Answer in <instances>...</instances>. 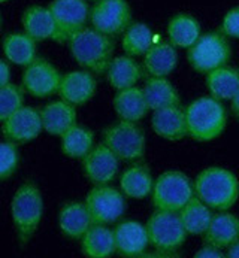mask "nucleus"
Listing matches in <instances>:
<instances>
[{"instance_id":"1","label":"nucleus","mask_w":239,"mask_h":258,"mask_svg":"<svg viewBox=\"0 0 239 258\" xmlns=\"http://www.w3.org/2000/svg\"><path fill=\"white\" fill-rule=\"evenodd\" d=\"M195 196L212 211H229L239 199V181L229 169L206 167L196 176Z\"/></svg>"},{"instance_id":"2","label":"nucleus","mask_w":239,"mask_h":258,"mask_svg":"<svg viewBox=\"0 0 239 258\" xmlns=\"http://www.w3.org/2000/svg\"><path fill=\"white\" fill-rule=\"evenodd\" d=\"M68 43L74 60L82 69L94 75L105 74L114 58L115 43L112 37L93 27H84L69 37Z\"/></svg>"},{"instance_id":"3","label":"nucleus","mask_w":239,"mask_h":258,"mask_svg":"<svg viewBox=\"0 0 239 258\" xmlns=\"http://www.w3.org/2000/svg\"><path fill=\"white\" fill-rule=\"evenodd\" d=\"M187 136L196 142H211L223 135L227 112L223 103L211 96L193 100L186 109Z\"/></svg>"},{"instance_id":"4","label":"nucleus","mask_w":239,"mask_h":258,"mask_svg":"<svg viewBox=\"0 0 239 258\" xmlns=\"http://www.w3.org/2000/svg\"><path fill=\"white\" fill-rule=\"evenodd\" d=\"M43 215V199L39 186L33 181L21 185L11 202V217L18 240L26 245L39 228Z\"/></svg>"},{"instance_id":"5","label":"nucleus","mask_w":239,"mask_h":258,"mask_svg":"<svg viewBox=\"0 0 239 258\" xmlns=\"http://www.w3.org/2000/svg\"><path fill=\"white\" fill-rule=\"evenodd\" d=\"M232 58L229 37L221 32H208L187 49V61L199 74H209L218 68L227 66Z\"/></svg>"},{"instance_id":"6","label":"nucleus","mask_w":239,"mask_h":258,"mask_svg":"<svg viewBox=\"0 0 239 258\" xmlns=\"http://www.w3.org/2000/svg\"><path fill=\"white\" fill-rule=\"evenodd\" d=\"M150 245L163 254L176 252L187 240V231L178 212L156 209L145 224Z\"/></svg>"},{"instance_id":"7","label":"nucleus","mask_w":239,"mask_h":258,"mask_svg":"<svg viewBox=\"0 0 239 258\" xmlns=\"http://www.w3.org/2000/svg\"><path fill=\"white\" fill-rule=\"evenodd\" d=\"M195 197L192 179L180 170H167L154 181L151 191L153 205L160 211L180 212Z\"/></svg>"},{"instance_id":"8","label":"nucleus","mask_w":239,"mask_h":258,"mask_svg":"<svg viewBox=\"0 0 239 258\" xmlns=\"http://www.w3.org/2000/svg\"><path fill=\"white\" fill-rule=\"evenodd\" d=\"M103 144L119 161H136L145 155L147 139L144 130L133 121L119 119L103 130Z\"/></svg>"},{"instance_id":"9","label":"nucleus","mask_w":239,"mask_h":258,"mask_svg":"<svg viewBox=\"0 0 239 258\" xmlns=\"http://www.w3.org/2000/svg\"><path fill=\"white\" fill-rule=\"evenodd\" d=\"M84 203L91 215L93 224H114L126 212L124 194L109 185H94L88 191Z\"/></svg>"},{"instance_id":"10","label":"nucleus","mask_w":239,"mask_h":258,"mask_svg":"<svg viewBox=\"0 0 239 258\" xmlns=\"http://www.w3.org/2000/svg\"><path fill=\"white\" fill-rule=\"evenodd\" d=\"M91 27L114 37L123 35L132 24V9L127 0H97L90 9Z\"/></svg>"},{"instance_id":"11","label":"nucleus","mask_w":239,"mask_h":258,"mask_svg":"<svg viewBox=\"0 0 239 258\" xmlns=\"http://www.w3.org/2000/svg\"><path fill=\"white\" fill-rule=\"evenodd\" d=\"M48 8L57 24L60 42H68L72 35L87 27V21H90L87 0H52Z\"/></svg>"},{"instance_id":"12","label":"nucleus","mask_w":239,"mask_h":258,"mask_svg":"<svg viewBox=\"0 0 239 258\" xmlns=\"http://www.w3.org/2000/svg\"><path fill=\"white\" fill-rule=\"evenodd\" d=\"M62 74L54 64L43 58H36L24 68L23 90L38 99H46L58 91Z\"/></svg>"},{"instance_id":"13","label":"nucleus","mask_w":239,"mask_h":258,"mask_svg":"<svg viewBox=\"0 0 239 258\" xmlns=\"http://www.w3.org/2000/svg\"><path fill=\"white\" fill-rule=\"evenodd\" d=\"M42 121L38 109L23 105L2 122V132L6 141L23 145L35 141L42 132Z\"/></svg>"},{"instance_id":"14","label":"nucleus","mask_w":239,"mask_h":258,"mask_svg":"<svg viewBox=\"0 0 239 258\" xmlns=\"http://www.w3.org/2000/svg\"><path fill=\"white\" fill-rule=\"evenodd\" d=\"M119 169L118 157L105 144L94 145L82 158V172L93 185H109Z\"/></svg>"},{"instance_id":"15","label":"nucleus","mask_w":239,"mask_h":258,"mask_svg":"<svg viewBox=\"0 0 239 258\" xmlns=\"http://www.w3.org/2000/svg\"><path fill=\"white\" fill-rule=\"evenodd\" d=\"M96 91L97 81L94 78V74L84 69L62 75L57 94L62 97V100L74 106H82L94 97Z\"/></svg>"},{"instance_id":"16","label":"nucleus","mask_w":239,"mask_h":258,"mask_svg":"<svg viewBox=\"0 0 239 258\" xmlns=\"http://www.w3.org/2000/svg\"><path fill=\"white\" fill-rule=\"evenodd\" d=\"M114 239L115 252L121 257H141L150 245L145 225L133 220L119 222L114 228Z\"/></svg>"},{"instance_id":"17","label":"nucleus","mask_w":239,"mask_h":258,"mask_svg":"<svg viewBox=\"0 0 239 258\" xmlns=\"http://www.w3.org/2000/svg\"><path fill=\"white\" fill-rule=\"evenodd\" d=\"M21 24L24 32L36 42L43 40H54L60 42L57 24L48 6L32 5L29 6L21 18Z\"/></svg>"},{"instance_id":"18","label":"nucleus","mask_w":239,"mask_h":258,"mask_svg":"<svg viewBox=\"0 0 239 258\" xmlns=\"http://www.w3.org/2000/svg\"><path fill=\"white\" fill-rule=\"evenodd\" d=\"M202 237L203 243L214 245L220 249H227L239 239V218L229 211H218V214L212 215Z\"/></svg>"},{"instance_id":"19","label":"nucleus","mask_w":239,"mask_h":258,"mask_svg":"<svg viewBox=\"0 0 239 258\" xmlns=\"http://www.w3.org/2000/svg\"><path fill=\"white\" fill-rule=\"evenodd\" d=\"M151 127L160 138L170 142H180L187 136L186 112L181 106H169L153 111Z\"/></svg>"},{"instance_id":"20","label":"nucleus","mask_w":239,"mask_h":258,"mask_svg":"<svg viewBox=\"0 0 239 258\" xmlns=\"http://www.w3.org/2000/svg\"><path fill=\"white\" fill-rule=\"evenodd\" d=\"M77 106L65 102L54 100L45 105L39 111L42 128L51 136H62L66 130L77 124Z\"/></svg>"},{"instance_id":"21","label":"nucleus","mask_w":239,"mask_h":258,"mask_svg":"<svg viewBox=\"0 0 239 258\" xmlns=\"http://www.w3.org/2000/svg\"><path fill=\"white\" fill-rule=\"evenodd\" d=\"M82 254L88 258H109L115 254L114 230L103 224H93L81 237Z\"/></svg>"},{"instance_id":"22","label":"nucleus","mask_w":239,"mask_h":258,"mask_svg":"<svg viewBox=\"0 0 239 258\" xmlns=\"http://www.w3.org/2000/svg\"><path fill=\"white\" fill-rule=\"evenodd\" d=\"M178 66V54L170 42L153 43V46L144 54L142 68L150 76L166 78Z\"/></svg>"},{"instance_id":"23","label":"nucleus","mask_w":239,"mask_h":258,"mask_svg":"<svg viewBox=\"0 0 239 258\" xmlns=\"http://www.w3.org/2000/svg\"><path fill=\"white\" fill-rule=\"evenodd\" d=\"M91 225H93V220L85 203L69 202L58 212L60 231L69 239L74 240L81 239Z\"/></svg>"},{"instance_id":"24","label":"nucleus","mask_w":239,"mask_h":258,"mask_svg":"<svg viewBox=\"0 0 239 258\" xmlns=\"http://www.w3.org/2000/svg\"><path fill=\"white\" fill-rule=\"evenodd\" d=\"M112 105L119 119L133 121V122H138L142 118H145L150 111L142 88H138L136 85L119 90L114 97Z\"/></svg>"},{"instance_id":"25","label":"nucleus","mask_w":239,"mask_h":258,"mask_svg":"<svg viewBox=\"0 0 239 258\" xmlns=\"http://www.w3.org/2000/svg\"><path fill=\"white\" fill-rule=\"evenodd\" d=\"M142 93H144V97L147 100L150 111H157L161 108L181 105V97H180L176 88L166 78L150 76L145 81Z\"/></svg>"},{"instance_id":"26","label":"nucleus","mask_w":239,"mask_h":258,"mask_svg":"<svg viewBox=\"0 0 239 258\" xmlns=\"http://www.w3.org/2000/svg\"><path fill=\"white\" fill-rule=\"evenodd\" d=\"M154 179L151 170L145 164H133L123 172L119 178V188L126 197L142 200L153 191Z\"/></svg>"},{"instance_id":"27","label":"nucleus","mask_w":239,"mask_h":258,"mask_svg":"<svg viewBox=\"0 0 239 258\" xmlns=\"http://www.w3.org/2000/svg\"><path fill=\"white\" fill-rule=\"evenodd\" d=\"M202 35L199 21L187 12L173 15L167 23V37L175 48L189 49Z\"/></svg>"},{"instance_id":"28","label":"nucleus","mask_w":239,"mask_h":258,"mask_svg":"<svg viewBox=\"0 0 239 258\" xmlns=\"http://www.w3.org/2000/svg\"><path fill=\"white\" fill-rule=\"evenodd\" d=\"M106 79L114 90L135 87L142 78V68L130 55L114 57L106 69Z\"/></svg>"},{"instance_id":"29","label":"nucleus","mask_w":239,"mask_h":258,"mask_svg":"<svg viewBox=\"0 0 239 258\" xmlns=\"http://www.w3.org/2000/svg\"><path fill=\"white\" fill-rule=\"evenodd\" d=\"M36 40L30 37L26 32L11 33L3 39L2 48L8 61L17 66H27L36 60Z\"/></svg>"},{"instance_id":"30","label":"nucleus","mask_w":239,"mask_h":258,"mask_svg":"<svg viewBox=\"0 0 239 258\" xmlns=\"http://www.w3.org/2000/svg\"><path fill=\"white\" fill-rule=\"evenodd\" d=\"M206 88L211 97L220 102L230 100L239 90V69L223 66L206 74Z\"/></svg>"},{"instance_id":"31","label":"nucleus","mask_w":239,"mask_h":258,"mask_svg":"<svg viewBox=\"0 0 239 258\" xmlns=\"http://www.w3.org/2000/svg\"><path fill=\"white\" fill-rule=\"evenodd\" d=\"M62 152L74 160H82L94 147V133L82 125H72L60 136Z\"/></svg>"},{"instance_id":"32","label":"nucleus","mask_w":239,"mask_h":258,"mask_svg":"<svg viewBox=\"0 0 239 258\" xmlns=\"http://www.w3.org/2000/svg\"><path fill=\"white\" fill-rule=\"evenodd\" d=\"M212 209L208 208L202 200H199L196 196L187 203L184 205V208L178 212L181 222L187 231V234L190 236H202L205 233V230L208 228L211 218H212Z\"/></svg>"},{"instance_id":"33","label":"nucleus","mask_w":239,"mask_h":258,"mask_svg":"<svg viewBox=\"0 0 239 258\" xmlns=\"http://www.w3.org/2000/svg\"><path fill=\"white\" fill-rule=\"evenodd\" d=\"M153 37L151 29L145 23H132L123 33V51L130 57H141L153 46Z\"/></svg>"},{"instance_id":"34","label":"nucleus","mask_w":239,"mask_h":258,"mask_svg":"<svg viewBox=\"0 0 239 258\" xmlns=\"http://www.w3.org/2000/svg\"><path fill=\"white\" fill-rule=\"evenodd\" d=\"M24 105V93L18 85L6 84L0 87V122Z\"/></svg>"},{"instance_id":"35","label":"nucleus","mask_w":239,"mask_h":258,"mask_svg":"<svg viewBox=\"0 0 239 258\" xmlns=\"http://www.w3.org/2000/svg\"><path fill=\"white\" fill-rule=\"evenodd\" d=\"M20 164V152L15 144L0 142V181L11 178Z\"/></svg>"},{"instance_id":"36","label":"nucleus","mask_w":239,"mask_h":258,"mask_svg":"<svg viewBox=\"0 0 239 258\" xmlns=\"http://www.w3.org/2000/svg\"><path fill=\"white\" fill-rule=\"evenodd\" d=\"M218 32H221L229 39H239V6H235L226 12Z\"/></svg>"},{"instance_id":"37","label":"nucleus","mask_w":239,"mask_h":258,"mask_svg":"<svg viewBox=\"0 0 239 258\" xmlns=\"http://www.w3.org/2000/svg\"><path fill=\"white\" fill-rule=\"evenodd\" d=\"M196 258H221L224 257L223 254V249L214 246V245H209V243H203V246L198 249V252L195 254Z\"/></svg>"},{"instance_id":"38","label":"nucleus","mask_w":239,"mask_h":258,"mask_svg":"<svg viewBox=\"0 0 239 258\" xmlns=\"http://www.w3.org/2000/svg\"><path fill=\"white\" fill-rule=\"evenodd\" d=\"M9 82H11V68L8 64V61L0 58V87H3Z\"/></svg>"},{"instance_id":"39","label":"nucleus","mask_w":239,"mask_h":258,"mask_svg":"<svg viewBox=\"0 0 239 258\" xmlns=\"http://www.w3.org/2000/svg\"><path fill=\"white\" fill-rule=\"evenodd\" d=\"M226 257L239 258V239L238 240H235V242L227 248V254H226Z\"/></svg>"},{"instance_id":"40","label":"nucleus","mask_w":239,"mask_h":258,"mask_svg":"<svg viewBox=\"0 0 239 258\" xmlns=\"http://www.w3.org/2000/svg\"><path fill=\"white\" fill-rule=\"evenodd\" d=\"M230 109H232V113L239 119V90L236 91V94L230 99Z\"/></svg>"},{"instance_id":"41","label":"nucleus","mask_w":239,"mask_h":258,"mask_svg":"<svg viewBox=\"0 0 239 258\" xmlns=\"http://www.w3.org/2000/svg\"><path fill=\"white\" fill-rule=\"evenodd\" d=\"M6 2H9V0H0V3H6Z\"/></svg>"},{"instance_id":"42","label":"nucleus","mask_w":239,"mask_h":258,"mask_svg":"<svg viewBox=\"0 0 239 258\" xmlns=\"http://www.w3.org/2000/svg\"><path fill=\"white\" fill-rule=\"evenodd\" d=\"M0 26H2V15H0Z\"/></svg>"},{"instance_id":"43","label":"nucleus","mask_w":239,"mask_h":258,"mask_svg":"<svg viewBox=\"0 0 239 258\" xmlns=\"http://www.w3.org/2000/svg\"><path fill=\"white\" fill-rule=\"evenodd\" d=\"M94 2H97V0H94Z\"/></svg>"}]
</instances>
